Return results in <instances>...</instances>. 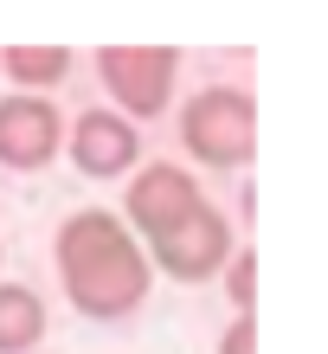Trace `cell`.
I'll return each instance as SVG.
<instances>
[{"instance_id":"cell-9","label":"cell","mask_w":328,"mask_h":354,"mask_svg":"<svg viewBox=\"0 0 328 354\" xmlns=\"http://www.w3.org/2000/svg\"><path fill=\"white\" fill-rule=\"evenodd\" d=\"M71 46H7L0 52V71L7 84H19V97H52L58 84L71 77Z\"/></svg>"},{"instance_id":"cell-1","label":"cell","mask_w":328,"mask_h":354,"mask_svg":"<svg viewBox=\"0 0 328 354\" xmlns=\"http://www.w3.org/2000/svg\"><path fill=\"white\" fill-rule=\"evenodd\" d=\"M52 264H58V290L84 322H122L148 303V252L142 239L122 225L110 206H77L52 239Z\"/></svg>"},{"instance_id":"cell-5","label":"cell","mask_w":328,"mask_h":354,"mask_svg":"<svg viewBox=\"0 0 328 354\" xmlns=\"http://www.w3.org/2000/svg\"><path fill=\"white\" fill-rule=\"evenodd\" d=\"M142 252H148V270H161V277H174V283H213L225 270V258L238 252V239H232V219L206 200L193 219H180L174 232L148 239Z\"/></svg>"},{"instance_id":"cell-10","label":"cell","mask_w":328,"mask_h":354,"mask_svg":"<svg viewBox=\"0 0 328 354\" xmlns=\"http://www.w3.org/2000/svg\"><path fill=\"white\" fill-rule=\"evenodd\" d=\"M219 283H225V297H232V316H258V252L238 245V252L225 258Z\"/></svg>"},{"instance_id":"cell-7","label":"cell","mask_w":328,"mask_h":354,"mask_svg":"<svg viewBox=\"0 0 328 354\" xmlns=\"http://www.w3.org/2000/svg\"><path fill=\"white\" fill-rule=\"evenodd\" d=\"M65 149V116L52 97H0V168L7 174H39Z\"/></svg>"},{"instance_id":"cell-11","label":"cell","mask_w":328,"mask_h":354,"mask_svg":"<svg viewBox=\"0 0 328 354\" xmlns=\"http://www.w3.org/2000/svg\"><path fill=\"white\" fill-rule=\"evenodd\" d=\"M213 354H258V316H232L219 328V348Z\"/></svg>"},{"instance_id":"cell-6","label":"cell","mask_w":328,"mask_h":354,"mask_svg":"<svg viewBox=\"0 0 328 354\" xmlns=\"http://www.w3.org/2000/svg\"><path fill=\"white\" fill-rule=\"evenodd\" d=\"M65 155L84 180H129L142 168V129L122 122L110 103L65 116Z\"/></svg>"},{"instance_id":"cell-8","label":"cell","mask_w":328,"mask_h":354,"mask_svg":"<svg viewBox=\"0 0 328 354\" xmlns=\"http://www.w3.org/2000/svg\"><path fill=\"white\" fill-rule=\"evenodd\" d=\"M46 328H52L46 297L19 277H0V354H32L46 342Z\"/></svg>"},{"instance_id":"cell-2","label":"cell","mask_w":328,"mask_h":354,"mask_svg":"<svg viewBox=\"0 0 328 354\" xmlns=\"http://www.w3.org/2000/svg\"><path fill=\"white\" fill-rule=\"evenodd\" d=\"M180 149L206 174H238L258 155V97L244 84H206L180 103Z\"/></svg>"},{"instance_id":"cell-3","label":"cell","mask_w":328,"mask_h":354,"mask_svg":"<svg viewBox=\"0 0 328 354\" xmlns=\"http://www.w3.org/2000/svg\"><path fill=\"white\" fill-rule=\"evenodd\" d=\"M97 77H104L110 110L122 122H155L174 103L180 52L174 46H104L97 52Z\"/></svg>"},{"instance_id":"cell-4","label":"cell","mask_w":328,"mask_h":354,"mask_svg":"<svg viewBox=\"0 0 328 354\" xmlns=\"http://www.w3.org/2000/svg\"><path fill=\"white\" fill-rule=\"evenodd\" d=\"M200 206H206V194H200V174L180 168V161H142V168L122 180V225L148 245L161 232H174L180 219H193Z\"/></svg>"}]
</instances>
